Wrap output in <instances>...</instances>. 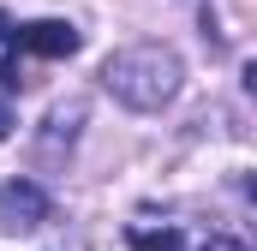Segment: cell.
Listing matches in <instances>:
<instances>
[{
    "label": "cell",
    "instance_id": "cell-1",
    "mask_svg": "<svg viewBox=\"0 0 257 251\" xmlns=\"http://www.w3.org/2000/svg\"><path fill=\"white\" fill-rule=\"evenodd\" d=\"M180 84H186V66H180V54L168 42H126V48H114L102 60V90L114 102L138 108V114L168 108L180 96Z\"/></svg>",
    "mask_w": 257,
    "mask_h": 251
},
{
    "label": "cell",
    "instance_id": "cell-2",
    "mask_svg": "<svg viewBox=\"0 0 257 251\" xmlns=\"http://www.w3.org/2000/svg\"><path fill=\"white\" fill-rule=\"evenodd\" d=\"M6 48L12 54H42V60H72L84 48V30L66 24V18H36V24H12Z\"/></svg>",
    "mask_w": 257,
    "mask_h": 251
},
{
    "label": "cell",
    "instance_id": "cell-3",
    "mask_svg": "<svg viewBox=\"0 0 257 251\" xmlns=\"http://www.w3.org/2000/svg\"><path fill=\"white\" fill-rule=\"evenodd\" d=\"M48 215H54V203L36 180H6L0 186V233H36Z\"/></svg>",
    "mask_w": 257,
    "mask_h": 251
},
{
    "label": "cell",
    "instance_id": "cell-4",
    "mask_svg": "<svg viewBox=\"0 0 257 251\" xmlns=\"http://www.w3.org/2000/svg\"><path fill=\"white\" fill-rule=\"evenodd\" d=\"M90 120V108L84 102H60L48 120H42V138H36V162L42 168H54L60 156H72V144H78V126Z\"/></svg>",
    "mask_w": 257,
    "mask_h": 251
},
{
    "label": "cell",
    "instance_id": "cell-5",
    "mask_svg": "<svg viewBox=\"0 0 257 251\" xmlns=\"http://www.w3.org/2000/svg\"><path fill=\"white\" fill-rule=\"evenodd\" d=\"M132 251H180V227H132Z\"/></svg>",
    "mask_w": 257,
    "mask_h": 251
},
{
    "label": "cell",
    "instance_id": "cell-6",
    "mask_svg": "<svg viewBox=\"0 0 257 251\" xmlns=\"http://www.w3.org/2000/svg\"><path fill=\"white\" fill-rule=\"evenodd\" d=\"M197 251H251V245H245L239 233H209V239H203Z\"/></svg>",
    "mask_w": 257,
    "mask_h": 251
},
{
    "label": "cell",
    "instance_id": "cell-7",
    "mask_svg": "<svg viewBox=\"0 0 257 251\" xmlns=\"http://www.w3.org/2000/svg\"><path fill=\"white\" fill-rule=\"evenodd\" d=\"M12 126H18V120H12V102H6V96H0V144H6V138H12Z\"/></svg>",
    "mask_w": 257,
    "mask_h": 251
},
{
    "label": "cell",
    "instance_id": "cell-8",
    "mask_svg": "<svg viewBox=\"0 0 257 251\" xmlns=\"http://www.w3.org/2000/svg\"><path fill=\"white\" fill-rule=\"evenodd\" d=\"M6 30H12V18H6V12H0V42H6Z\"/></svg>",
    "mask_w": 257,
    "mask_h": 251
}]
</instances>
